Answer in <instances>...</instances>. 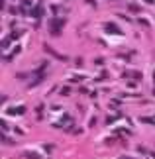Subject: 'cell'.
Returning a JSON list of instances; mask_svg holds the SVG:
<instances>
[{
  "label": "cell",
  "mask_w": 155,
  "mask_h": 159,
  "mask_svg": "<svg viewBox=\"0 0 155 159\" xmlns=\"http://www.w3.org/2000/svg\"><path fill=\"white\" fill-rule=\"evenodd\" d=\"M22 112H24V108L20 106V108H14V110H10V114H22Z\"/></svg>",
  "instance_id": "obj_3"
},
{
  "label": "cell",
  "mask_w": 155,
  "mask_h": 159,
  "mask_svg": "<svg viewBox=\"0 0 155 159\" xmlns=\"http://www.w3.org/2000/svg\"><path fill=\"white\" fill-rule=\"evenodd\" d=\"M145 2H149V4H151V2H153V0H145Z\"/></svg>",
  "instance_id": "obj_4"
},
{
  "label": "cell",
  "mask_w": 155,
  "mask_h": 159,
  "mask_svg": "<svg viewBox=\"0 0 155 159\" xmlns=\"http://www.w3.org/2000/svg\"><path fill=\"white\" fill-rule=\"evenodd\" d=\"M61 24H63V22H59V24H57V22H53V24H51V31H53L55 35L59 34V30H61Z\"/></svg>",
  "instance_id": "obj_2"
},
{
  "label": "cell",
  "mask_w": 155,
  "mask_h": 159,
  "mask_svg": "<svg viewBox=\"0 0 155 159\" xmlns=\"http://www.w3.org/2000/svg\"><path fill=\"white\" fill-rule=\"evenodd\" d=\"M104 30H106V31H112V34H122L118 28H116L114 24H110V22H108V24H104Z\"/></svg>",
  "instance_id": "obj_1"
}]
</instances>
